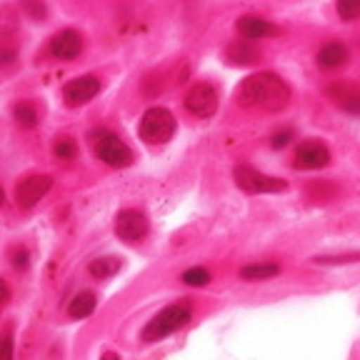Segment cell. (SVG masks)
<instances>
[{"label":"cell","instance_id":"27","mask_svg":"<svg viewBox=\"0 0 360 360\" xmlns=\"http://www.w3.org/2000/svg\"><path fill=\"white\" fill-rule=\"evenodd\" d=\"M101 360H120V358H118V355H115V353H105Z\"/></svg>","mask_w":360,"mask_h":360},{"label":"cell","instance_id":"15","mask_svg":"<svg viewBox=\"0 0 360 360\" xmlns=\"http://www.w3.org/2000/svg\"><path fill=\"white\" fill-rule=\"evenodd\" d=\"M318 63H321L323 68H328V70L345 65V63H348V48H345L343 43L323 45L321 51H318Z\"/></svg>","mask_w":360,"mask_h":360},{"label":"cell","instance_id":"16","mask_svg":"<svg viewBox=\"0 0 360 360\" xmlns=\"http://www.w3.org/2000/svg\"><path fill=\"white\" fill-rule=\"evenodd\" d=\"M96 295L93 292H78L73 300H70V308H68V315L73 321H80V318H88L93 310H96Z\"/></svg>","mask_w":360,"mask_h":360},{"label":"cell","instance_id":"18","mask_svg":"<svg viewBox=\"0 0 360 360\" xmlns=\"http://www.w3.org/2000/svg\"><path fill=\"white\" fill-rule=\"evenodd\" d=\"M90 276L98 278V281H108V278H112L115 273L120 270V258H98L90 263Z\"/></svg>","mask_w":360,"mask_h":360},{"label":"cell","instance_id":"25","mask_svg":"<svg viewBox=\"0 0 360 360\" xmlns=\"http://www.w3.org/2000/svg\"><path fill=\"white\" fill-rule=\"evenodd\" d=\"M290 141H292V133H290V130H283V133L273 135V143H270V146H273V148H285Z\"/></svg>","mask_w":360,"mask_h":360},{"label":"cell","instance_id":"2","mask_svg":"<svg viewBox=\"0 0 360 360\" xmlns=\"http://www.w3.org/2000/svg\"><path fill=\"white\" fill-rule=\"evenodd\" d=\"M90 146H93V153L105 165H110V168H128V165H133V150L110 130H93L90 133Z\"/></svg>","mask_w":360,"mask_h":360},{"label":"cell","instance_id":"20","mask_svg":"<svg viewBox=\"0 0 360 360\" xmlns=\"http://www.w3.org/2000/svg\"><path fill=\"white\" fill-rule=\"evenodd\" d=\"M53 153H56V158H60V160H73L75 153H78V146H75L73 138H58L56 146H53Z\"/></svg>","mask_w":360,"mask_h":360},{"label":"cell","instance_id":"4","mask_svg":"<svg viewBox=\"0 0 360 360\" xmlns=\"http://www.w3.org/2000/svg\"><path fill=\"white\" fill-rule=\"evenodd\" d=\"M188 321H191V308H188V305H168V308L160 310V313L146 326L143 340H146V343H158V340L173 335V333L180 330L183 326H188Z\"/></svg>","mask_w":360,"mask_h":360},{"label":"cell","instance_id":"8","mask_svg":"<svg viewBox=\"0 0 360 360\" xmlns=\"http://www.w3.org/2000/svg\"><path fill=\"white\" fill-rule=\"evenodd\" d=\"M51 186H53L51 175H30V178H25L20 186L15 188L18 208L28 210V208H33V205H38L45 198V193L51 191Z\"/></svg>","mask_w":360,"mask_h":360},{"label":"cell","instance_id":"23","mask_svg":"<svg viewBox=\"0 0 360 360\" xmlns=\"http://www.w3.org/2000/svg\"><path fill=\"white\" fill-rule=\"evenodd\" d=\"M0 360H13V333L6 330L0 335Z\"/></svg>","mask_w":360,"mask_h":360},{"label":"cell","instance_id":"24","mask_svg":"<svg viewBox=\"0 0 360 360\" xmlns=\"http://www.w3.org/2000/svg\"><path fill=\"white\" fill-rule=\"evenodd\" d=\"M13 265H15L18 270L28 268V250H25V248H18L15 253H13Z\"/></svg>","mask_w":360,"mask_h":360},{"label":"cell","instance_id":"21","mask_svg":"<svg viewBox=\"0 0 360 360\" xmlns=\"http://www.w3.org/2000/svg\"><path fill=\"white\" fill-rule=\"evenodd\" d=\"M180 281L186 283V285H195V288H202L210 283V273L205 268H191L183 273V278Z\"/></svg>","mask_w":360,"mask_h":360},{"label":"cell","instance_id":"9","mask_svg":"<svg viewBox=\"0 0 360 360\" xmlns=\"http://www.w3.org/2000/svg\"><path fill=\"white\" fill-rule=\"evenodd\" d=\"M115 236L125 243H141L148 236V218L141 210H123L115 218Z\"/></svg>","mask_w":360,"mask_h":360},{"label":"cell","instance_id":"6","mask_svg":"<svg viewBox=\"0 0 360 360\" xmlns=\"http://www.w3.org/2000/svg\"><path fill=\"white\" fill-rule=\"evenodd\" d=\"M186 108L198 118H210L218 110V93L210 83H195L186 93Z\"/></svg>","mask_w":360,"mask_h":360},{"label":"cell","instance_id":"13","mask_svg":"<svg viewBox=\"0 0 360 360\" xmlns=\"http://www.w3.org/2000/svg\"><path fill=\"white\" fill-rule=\"evenodd\" d=\"M328 93H330L333 103H335L338 108H343L345 112H353V115H360V90L358 88L335 83Z\"/></svg>","mask_w":360,"mask_h":360},{"label":"cell","instance_id":"28","mask_svg":"<svg viewBox=\"0 0 360 360\" xmlns=\"http://www.w3.org/2000/svg\"><path fill=\"white\" fill-rule=\"evenodd\" d=\"M3 200H6V193H3V188H0V205H3Z\"/></svg>","mask_w":360,"mask_h":360},{"label":"cell","instance_id":"12","mask_svg":"<svg viewBox=\"0 0 360 360\" xmlns=\"http://www.w3.org/2000/svg\"><path fill=\"white\" fill-rule=\"evenodd\" d=\"M83 51V38L75 30H60L58 35H53L51 40V53L60 60H73Z\"/></svg>","mask_w":360,"mask_h":360},{"label":"cell","instance_id":"11","mask_svg":"<svg viewBox=\"0 0 360 360\" xmlns=\"http://www.w3.org/2000/svg\"><path fill=\"white\" fill-rule=\"evenodd\" d=\"M236 28H238V33L248 40H263V38H273V35H278L276 25H273L270 20H265V18H260V15L238 18Z\"/></svg>","mask_w":360,"mask_h":360},{"label":"cell","instance_id":"5","mask_svg":"<svg viewBox=\"0 0 360 360\" xmlns=\"http://www.w3.org/2000/svg\"><path fill=\"white\" fill-rule=\"evenodd\" d=\"M233 178H236V186L245 193H281L288 188L285 180L265 175L260 170L250 168V165H238L233 170Z\"/></svg>","mask_w":360,"mask_h":360},{"label":"cell","instance_id":"10","mask_svg":"<svg viewBox=\"0 0 360 360\" xmlns=\"http://www.w3.org/2000/svg\"><path fill=\"white\" fill-rule=\"evenodd\" d=\"M330 163V150H328L323 143L318 141H308L295 150V168L298 170H318L326 168Z\"/></svg>","mask_w":360,"mask_h":360},{"label":"cell","instance_id":"14","mask_svg":"<svg viewBox=\"0 0 360 360\" xmlns=\"http://www.w3.org/2000/svg\"><path fill=\"white\" fill-rule=\"evenodd\" d=\"M225 58H228L233 65H253V63L260 60V51L250 40H236V43L228 45Z\"/></svg>","mask_w":360,"mask_h":360},{"label":"cell","instance_id":"1","mask_svg":"<svg viewBox=\"0 0 360 360\" xmlns=\"http://www.w3.org/2000/svg\"><path fill=\"white\" fill-rule=\"evenodd\" d=\"M290 101V88L283 78L273 73H255L236 88V103L243 108L278 112Z\"/></svg>","mask_w":360,"mask_h":360},{"label":"cell","instance_id":"7","mask_svg":"<svg viewBox=\"0 0 360 360\" xmlns=\"http://www.w3.org/2000/svg\"><path fill=\"white\" fill-rule=\"evenodd\" d=\"M101 93V78L96 75H80V78H73L68 80L63 85V98L70 108H78V105H85L90 103L93 98Z\"/></svg>","mask_w":360,"mask_h":360},{"label":"cell","instance_id":"26","mask_svg":"<svg viewBox=\"0 0 360 360\" xmlns=\"http://www.w3.org/2000/svg\"><path fill=\"white\" fill-rule=\"evenodd\" d=\"M8 298H11V290H8L6 281H0V305L8 303Z\"/></svg>","mask_w":360,"mask_h":360},{"label":"cell","instance_id":"19","mask_svg":"<svg viewBox=\"0 0 360 360\" xmlns=\"http://www.w3.org/2000/svg\"><path fill=\"white\" fill-rule=\"evenodd\" d=\"M13 112H15V123L20 125V128H33V125H38V110H35L33 103L20 101Z\"/></svg>","mask_w":360,"mask_h":360},{"label":"cell","instance_id":"17","mask_svg":"<svg viewBox=\"0 0 360 360\" xmlns=\"http://www.w3.org/2000/svg\"><path fill=\"white\" fill-rule=\"evenodd\" d=\"M281 273V265L276 263H255V265H245L240 268V278L243 281H265V278H273Z\"/></svg>","mask_w":360,"mask_h":360},{"label":"cell","instance_id":"22","mask_svg":"<svg viewBox=\"0 0 360 360\" xmlns=\"http://www.w3.org/2000/svg\"><path fill=\"white\" fill-rule=\"evenodd\" d=\"M335 11H338V15L348 22L360 20V0H343V3L335 6Z\"/></svg>","mask_w":360,"mask_h":360},{"label":"cell","instance_id":"3","mask_svg":"<svg viewBox=\"0 0 360 360\" xmlns=\"http://www.w3.org/2000/svg\"><path fill=\"white\" fill-rule=\"evenodd\" d=\"M138 133H141V138L148 143V146H163V143H168L175 133L173 112H170L168 108H160V105L148 108V110L143 112Z\"/></svg>","mask_w":360,"mask_h":360}]
</instances>
